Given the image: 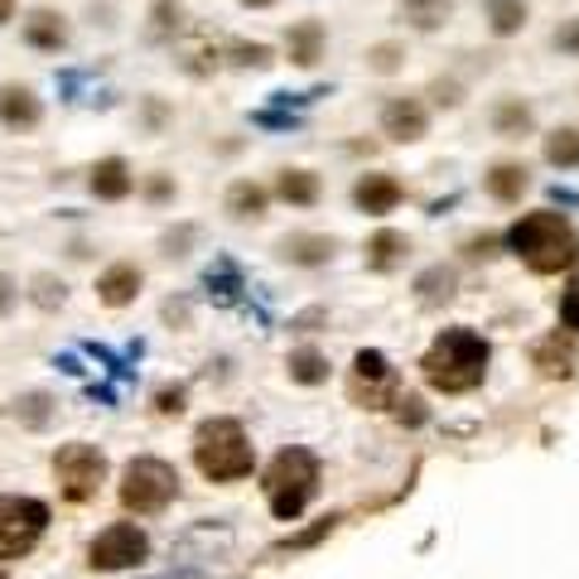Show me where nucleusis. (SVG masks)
Here are the masks:
<instances>
[{
	"label": "nucleus",
	"instance_id": "21",
	"mask_svg": "<svg viewBox=\"0 0 579 579\" xmlns=\"http://www.w3.org/2000/svg\"><path fill=\"white\" fill-rule=\"evenodd\" d=\"M275 194L285 203H295V208H314L318 194H324V184H318L314 169H281V179H275Z\"/></svg>",
	"mask_w": 579,
	"mask_h": 579
},
{
	"label": "nucleus",
	"instance_id": "16",
	"mask_svg": "<svg viewBox=\"0 0 579 579\" xmlns=\"http://www.w3.org/2000/svg\"><path fill=\"white\" fill-rule=\"evenodd\" d=\"M24 43H29V49H39V53H58L68 43V20L58 10H29Z\"/></svg>",
	"mask_w": 579,
	"mask_h": 579
},
{
	"label": "nucleus",
	"instance_id": "9",
	"mask_svg": "<svg viewBox=\"0 0 579 579\" xmlns=\"http://www.w3.org/2000/svg\"><path fill=\"white\" fill-rule=\"evenodd\" d=\"M430 130V111L420 97H391L382 107V136L396 140V145H411Z\"/></svg>",
	"mask_w": 579,
	"mask_h": 579
},
{
	"label": "nucleus",
	"instance_id": "33",
	"mask_svg": "<svg viewBox=\"0 0 579 579\" xmlns=\"http://www.w3.org/2000/svg\"><path fill=\"white\" fill-rule=\"evenodd\" d=\"M29 300H35L39 310H58V304L68 300V285L53 281V275H35V290H29Z\"/></svg>",
	"mask_w": 579,
	"mask_h": 579
},
{
	"label": "nucleus",
	"instance_id": "37",
	"mask_svg": "<svg viewBox=\"0 0 579 579\" xmlns=\"http://www.w3.org/2000/svg\"><path fill=\"white\" fill-rule=\"evenodd\" d=\"M333 527H338V517H324V521H318V527H310V531H304V536H295V541H285L281 550H304V546H314V541H324V536H328Z\"/></svg>",
	"mask_w": 579,
	"mask_h": 579
},
{
	"label": "nucleus",
	"instance_id": "5",
	"mask_svg": "<svg viewBox=\"0 0 579 579\" xmlns=\"http://www.w3.org/2000/svg\"><path fill=\"white\" fill-rule=\"evenodd\" d=\"M179 498V473L174 463L145 454V459H130L126 473H121V507L136 517H155Z\"/></svg>",
	"mask_w": 579,
	"mask_h": 579
},
{
	"label": "nucleus",
	"instance_id": "11",
	"mask_svg": "<svg viewBox=\"0 0 579 579\" xmlns=\"http://www.w3.org/2000/svg\"><path fill=\"white\" fill-rule=\"evenodd\" d=\"M140 285H145L140 266H130V261H116V266L101 271V281H97V300L107 304V310H126V304L140 295Z\"/></svg>",
	"mask_w": 579,
	"mask_h": 579
},
{
	"label": "nucleus",
	"instance_id": "24",
	"mask_svg": "<svg viewBox=\"0 0 579 579\" xmlns=\"http://www.w3.org/2000/svg\"><path fill=\"white\" fill-rule=\"evenodd\" d=\"M531 362L541 367V376H570L575 372V353H570V343L560 338V333H550V338H541L531 347Z\"/></svg>",
	"mask_w": 579,
	"mask_h": 579
},
{
	"label": "nucleus",
	"instance_id": "12",
	"mask_svg": "<svg viewBox=\"0 0 579 579\" xmlns=\"http://www.w3.org/2000/svg\"><path fill=\"white\" fill-rule=\"evenodd\" d=\"M87 184H92V194L101 203H121V198H130V188H136V179H130V165H126L121 155L97 159L92 174H87Z\"/></svg>",
	"mask_w": 579,
	"mask_h": 579
},
{
	"label": "nucleus",
	"instance_id": "20",
	"mask_svg": "<svg viewBox=\"0 0 579 579\" xmlns=\"http://www.w3.org/2000/svg\"><path fill=\"white\" fill-rule=\"evenodd\" d=\"M488 29H492V39H517L521 29L531 24V6L527 0H488Z\"/></svg>",
	"mask_w": 579,
	"mask_h": 579
},
{
	"label": "nucleus",
	"instance_id": "23",
	"mask_svg": "<svg viewBox=\"0 0 579 579\" xmlns=\"http://www.w3.org/2000/svg\"><path fill=\"white\" fill-rule=\"evenodd\" d=\"M541 155L550 169H579V126H556L546 130Z\"/></svg>",
	"mask_w": 579,
	"mask_h": 579
},
{
	"label": "nucleus",
	"instance_id": "22",
	"mask_svg": "<svg viewBox=\"0 0 579 579\" xmlns=\"http://www.w3.org/2000/svg\"><path fill=\"white\" fill-rule=\"evenodd\" d=\"M536 126V111H531V101H521V97H502L498 107H492V130L507 140H517V136H527V130Z\"/></svg>",
	"mask_w": 579,
	"mask_h": 579
},
{
	"label": "nucleus",
	"instance_id": "28",
	"mask_svg": "<svg viewBox=\"0 0 579 579\" xmlns=\"http://www.w3.org/2000/svg\"><path fill=\"white\" fill-rule=\"evenodd\" d=\"M203 285H208V295H213L217 304H237V295L246 290L232 261H217V266H208V271H203Z\"/></svg>",
	"mask_w": 579,
	"mask_h": 579
},
{
	"label": "nucleus",
	"instance_id": "31",
	"mask_svg": "<svg viewBox=\"0 0 579 579\" xmlns=\"http://www.w3.org/2000/svg\"><path fill=\"white\" fill-rule=\"evenodd\" d=\"M401 63H405V43H396V39H382V43H372L367 49V68L382 72V78L386 72H396Z\"/></svg>",
	"mask_w": 579,
	"mask_h": 579
},
{
	"label": "nucleus",
	"instance_id": "4",
	"mask_svg": "<svg viewBox=\"0 0 579 579\" xmlns=\"http://www.w3.org/2000/svg\"><path fill=\"white\" fill-rule=\"evenodd\" d=\"M261 488H266V502H271L275 521H295L304 507H310L314 492H318V459L310 454V449L290 444V449H281V454L266 463Z\"/></svg>",
	"mask_w": 579,
	"mask_h": 579
},
{
	"label": "nucleus",
	"instance_id": "36",
	"mask_svg": "<svg viewBox=\"0 0 579 579\" xmlns=\"http://www.w3.org/2000/svg\"><path fill=\"white\" fill-rule=\"evenodd\" d=\"M184 405H188L184 386H159L155 391V415H184Z\"/></svg>",
	"mask_w": 579,
	"mask_h": 579
},
{
	"label": "nucleus",
	"instance_id": "3",
	"mask_svg": "<svg viewBox=\"0 0 579 579\" xmlns=\"http://www.w3.org/2000/svg\"><path fill=\"white\" fill-rule=\"evenodd\" d=\"M194 463L198 473L208 478V483H237V478L252 473V440H246V430L237 420H203L194 430Z\"/></svg>",
	"mask_w": 579,
	"mask_h": 579
},
{
	"label": "nucleus",
	"instance_id": "8",
	"mask_svg": "<svg viewBox=\"0 0 579 579\" xmlns=\"http://www.w3.org/2000/svg\"><path fill=\"white\" fill-rule=\"evenodd\" d=\"M150 556V536H145L136 521H116L97 536L92 546H87V565L92 570H130V565H140Z\"/></svg>",
	"mask_w": 579,
	"mask_h": 579
},
{
	"label": "nucleus",
	"instance_id": "10",
	"mask_svg": "<svg viewBox=\"0 0 579 579\" xmlns=\"http://www.w3.org/2000/svg\"><path fill=\"white\" fill-rule=\"evenodd\" d=\"M405 198V184L396 179V174H362V179L353 184V203L357 213H372V217H386L396 213V203Z\"/></svg>",
	"mask_w": 579,
	"mask_h": 579
},
{
	"label": "nucleus",
	"instance_id": "34",
	"mask_svg": "<svg viewBox=\"0 0 579 579\" xmlns=\"http://www.w3.org/2000/svg\"><path fill=\"white\" fill-rule=\"evenodd\" d=\"M550 43H556V53L579 58V14H570V20H560V24H556V35H550Z\"/></svg>",
	"mask_w": 579,
	"mask_h": 579
},
{
	"label": "nucleus",
	"instance_id": "48",
	"mask_svg": "<svg viewBox=\"0 0 579 579\" xmlns=\"http://www.w3.org/2000/svg\"><path fill=\"white\" fill-rule=\"evenodd\" d=\"M242 6H252V10H266V6H275V0H242Z\"/></svg>",
	"mask_w": 579,
	"mask_h": 579
},
{
	"label": "nucleus",
	"instance_id": "6",
	"mask_svg": "<svg viewBox=\"0 0 579 579\" xmlns=\"http://www.w3.org/2000/svg\"><path fill=\"white\" fill-rule=\"evenodd\" d=\"M53 478L68 502H92L107 483V454L92 444H63L53 454Z\"/></svg>",
	"mask_w": 579,
	"mask_h": 579
},
{
	"label": "nucleus",
	"instance_id": "2",
	"mask_svg": "<svg viewBox=\"0 0 579 579\" xmlns=\"http://www.w3.org/2000/svg\"><path fill=\"white\" fill-rule=\"evenodd\" d=\"M488 357H492V347H488L483 333H473V328H444L440 338L430 343V353L420 357V372H425V382L434 391L459 396V391H473L478 382H483Z\"/></svg>",
	"mask_w": 579,
	"mask_h": 579
},
{
	"label": "nucleus",
	"instance_id": "38",
	"mask_svg": "<svg viewBox=\"0 0 579 579\" xmlns=\"http://www.w3.org/2000/svg\"><path fill=\"white\" fill-rule=\"evenodd\" d=\"M396 420L401 425H420V420H425V401L420 396H396Z\"/></svg>",
	"mask_w": 579,
	"mask_h": 579
},
{
	"label": "nucleus",
	"instance_id": "41",
	"mask_svg": "<svg viewBox=\"0 0 579 579\" xmlns=\"http://www.w3.org/2000/svg\"><path fill=\"white\" fill-rule=\"evenodd\" d=\"M145 198H150V203H169L174 198V184L165 179V174H155V179H145Z\"/></svg>",
	"mask_w": 579,
	"mask_h": 579
},
{
	"label": "nucleus",
	"instance_id": "17",
	"mask_svg": "<svg viewBox=\"0 0 579 579\" xmlns=\"http://www.w3.org/2000/svg\"><path fill=\"white\" fill-rule=\"evenodd\" d=\"M333 237H318V232H290V237L281 242V256L290 261V266H324V261H333Z\"/></svg>",
	"mask_w": 579,
	"mask_h": 579
},
{
	"label": "nucleus",
	"instance_id": "43",
	"mask_svg": "<svg viewBox=\"0 0 579 579\" xmlns=\"http://www.w3.org/2000/svg\"><path fill=\"white\" fill-rule=\"evenodd\" d=\"M14 300H20V290H14L10 275H0V314H10V310H14Z\"/></svg>",
	"mask_w": 579,
	"mask_h": 579
},
{
	"label": "nucleus",
	"instance_id": "44",
	"mask_svg": "<svg viewBox=\"0 0 579 579\" xmlns=\"http://www.w3.org/2000/svg\"><path fill=\"white\" fill-rule=\"evenodd\" d=\"M492 246H498L492 237H478V242H469V256H492Z\"/></svg>",
	"mask_w": 579,
	"mask_h": 579
},
{
	"label": "nucleus",
	"instance_id": "46",
	"mask_svg": "<svg viewBox=\"0 0 579 579\" xmlns=\"http://www.w3.org/2000/svg\"><path fill=\"white\" fill-rule=\"evenodd\" d=\"M165 318H169V324H174V318H179V324H188V310H184V304H165Z\"/></svg>",
	"mask_w": 579,
	"mask_h": 579
},
{
	"label": "nucleus",
	"instance_id": "40",
	"mask_svg": "<svg viewBox=\"0 0 579 579\" xmlns=\"http://www.w3.org/2000/svg\"><path fill=\"white\" fill-rule=\"evenodd\" d=\"M155 29H159V35L179 29V6H174V0H159V6H155Z\"/></svg>",
	"mask_w": 579,
	"mask_h": 579
},
{
	"label": "nucleus",
	"instance_id": "1",
	"mask_svg": "<svg viewBox=\"0 0 579 579\" xmlns=\"http://www.w3.org/2000/svg\"><path fill=\"white\" fill-rule=\"evenodd\" d=\"M507 252H517L536 275H556L579 261V232L565 213L536 208V213H521L507 227Z\"/></svg>",
	"mask_w": 579,
	"mask_h": 579
},
{
	"label": "nucleus",
	"instance_id": "27",
	"mask_svg": "<svg viewBox=\"0 0 579 579\" xmlns=\"http://www.w3.org/2000/svg\"><path fill=\"white\" fill-rule=\"evenodd\" d=\"M14 420H20L24 430H43L53 420V396L49 391H24V396H14Z\"/></svg>",
	"mask_w": 579,
	"mask_h": 579
},
{
	"label": "nucleus",
	"instance_id": "14",
	"mask_svg": "<svg viewBox=\"0 0 579 579\" xmlns=\"http://www.w3.org/2000/svg\"><path fill=\"white\" fill-rule=\"evenodd\" d=\"M324 43H328L324 24H318V20H300V24H290V35H285V58L295 68H314L318 58H324Z\"/></svg>",
	"mask_w": 579,
	"mask_h": 579
},
{
	"label": "nucleus",
	"instance_id": "15",
	"mask_svg": "<svg viewBox=\"0 0 579 579\" xmlns=\"http://www.w3.org/2000/svg\"><path fill=\"white\" fill-rule=\"evenodd\" d=\"M483 188H488V198H498V203H521V194L531 188V174L521 159H498V165L483 174Z\"/></svg>",
	"mask_w": 579,
	"mask_h": 579
},
{
	"label": "nucleus",
	"instance_id": "25",
	"mask_svg": "<svg viewBox=\"0 0 579 579\" xmlns=\"http://www.w3.org/2000/svg\"><path fill=\"white\" fill-rule=\"evenodd\" d=\"M227 213L237 217V223H252V217L266 213V188L252 184V179H237L227 188Z\"/></svg>",
	"mask_w": 579,
	"mask_h": 579
},
{
	"label": "nucleus",
	"instance_id": "32",
	"mask_svg": "<svg viewBox=\"0 0 579 579\" xmlns=\"http://www.w3.org/2000/svg\"><path fill=\"white\" fill-rule=\"evenodd\" d=\"M227 53H232V63L237 68H271L275 63V49L271 43H227Z\"/></svg>",
	"mask_w": 579,
	"mask_h": 579
},
{
	"label": "nucleus",
	"instance_id": "42",
	"mask_svg": "<svg viewBox=\"0 0 579 579\" xmlns=\"http://www.w3.org/2000/svg\"><path fill=\"white\" fill-rule=\"evenodd\" d=\"M434 101H440V107H459V82H434Z\"/></svg>",
	"mask_w": 579,
	"mask_h": 579
},
{
	"label": "nucleus",
	"instance_id": "30",
	"mask_svg": "<svg viewBox=\"0 0 579 579\" xmlns=\"http://www.w3.org/2000/svg\"><path fill=\"white\" fill-rule=\"evenodd\" d=\"M415 290H420V300L425 304H440V300H449L454 295V271H444V266H434V271H425L415 281Z\"/></svg>",
	"mask_w": 579,
	"mask_h": 579
},
{
	"label": "nucleus",
	"instance_id": "47",
	"mask_svg": "<svg viewBox=\"0 0 579 579\" xmlns=\"http://www.w3.org/2000/svg\"><path fill=\"white\" fill-rule=\"evenodd\" d=\"M14 20V0H0V24H10Z\"/></svg>",
	"mask_w": 579,
	"mask_h": 579
},
{
	"label": "nucleus",
	"instance_id": "19",
	"mask_svg": "<svg viewBox=\"0 0 579 579\" xmlns=\"http://www.w3.org/2000/svg\"><path fill=\"white\" fill-rule=\"evenodd\" d=\"M353 386H367V405L376 411V391L382 386H391V362H386V353H376V347H362V353L353 357Z\"/></svg>",
	"mask_w": 579,
	"mask_h": 579
},
{
	"label": "nucleus",
	"instance_id": "29",
	"mask_svg": "<svg viewBox=\"0 0 579 579\" xmlns=\"http://www.w3.org/2000/svg\"><path fill=\"white\" fill-rule=\"evenodd\" d=\"M290 382H300V386H318V382H328V357L324 353H314V347H300V353H290Z\"/></svg>",
	"mask_w": 579,
	"mask_h": 579
},
{
	"label": "nucleus",
	"instance_id": "45",
	"mask_svg": "<svg viewBox=\"0 0 579 579\" xmlns=\"http://www.w3.org/2000/svg\"><path fill=\"white\" fill-rule=\"evenodd\" d=\"M318 318H324V310H310V314H300V318H295V324H290V328H314Z\"/></svg>",
	"mask_w": 579,
	"mask_h": 579
},
{
	"label": "nucleus",
	"instance_id": "49",
	"mask_svg": "<svg viewBox=\"0 0 579 579\" xmlns=\"http://www.w3.org/2000/svg\"><path fill=\"white\" fill-rule=\"evenodd\" d=\"M0 579H10V575H0Z\"/></svg>",
	"mask_w": 579,
	"mask_h": 579
},
{
	"label": "nucleus",
	"instance_id": "26",
	"mask_svg": "<svg viewBox=\"0 0 579 579\" xmlns=\"http://www.w3.org/2000/svg\"><path fill=\"white\" fill-rule=\"evenodd\" d=\"M405 252H411L405 232H391V227H386V232H376V237L367 242V266H372V271H391Z\"/></svg>",
	"mask_w": 579,
	"mask_h": 579
},
{
	"label": "nucleus",
	"instance_id": "7",
	"mask_svg": "<svg viewBox=\"0 0 579 579\" xmlns=\"http://www.w3.org/2000/svg\"><path fill=\"white\" fill-rule=\"evenodd\" d=\"M49 531V507L39 498H0V560H20Z\"/></svg>",
	"mask_w": 579,
	"mask_h": 579
},
{
	"label": "nucleus",
	"instance_id": "35",
	"mask_svg": "<svg viewBox=\"0 0 579 579\" xmlns=\"http://www.w3.org/2000/svg\"><path fill=\"white\" fill-rule=\"evenodd\" d=\"M560 324L579 333V271L570 275V285H565V295H560Z\"/></svg>",
	"mask_w": 579,
	"mask_h": 579
},
{
	"label": "nucleus",
	"instance_id": "18",
	"mask_svg": "<svg viewBox=\"0 0 579 579\" xmlns=\"http://www.w3.org/2000/svg\"><path fill=\"white\" fill-rule=\"evenodd\" d=\"M401 20L415 29V35H440V29L454 20V0H401Z\"/></svg>",
	"mask_w": 579,
	"mask_h": 579
},
{
	"label": "nucleus",
	"instance_id": "39",
	"mask_svg": "<svg viewBox=\"0 0 579 579\" xmlns=\"http://www.w3.org/2000/svg\"><path fill=\"white\" fill-rule=\"evenodd\" d=\"M194 237H198L194 227H179V232H165V242L159 246H165V256H188V242Z\"/></svg>",
	"mask_w": 579,
	"mask_h": 579
},
{
	"label": "nucleus",
	"instance_id": "13",
	"mask_svg": "<svg viewBox=\"0 0 579 579\" xmlns=\"http://www.w3.org/2000/svg\"><path fill=\"white\" fill-rule=\"evenodd\" d=\"M0 126L6 130H35L39 126V97L20 82L0 87Z\"/></svg>",
	"mask_w": 579,
	"mask_h": 579
}]
</instances>
